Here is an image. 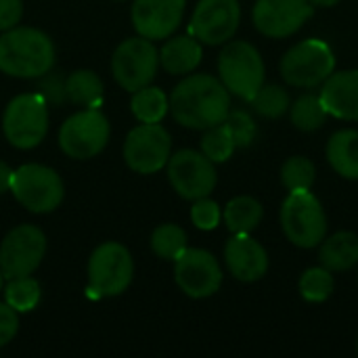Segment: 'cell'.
Segmentation results:
<instances>
[{
	"label": "cell",
	"instance_id": "cell-1",
	"mask_svg": "<svg viewBox=\"0 0 358 358\" xmlns=\"http://www.w3.org/2000/svg\"><path fill=\"white\" fill-rule=\"evenodd\" d=\"M174 120L191 130H208L224 122L231 111V92L210 73L187 76L170 94Z\"/></svg>",
	"mask_w": 358,
	"mask_h": 358
},
{
	"label": "cell",
	"instance_id": "cell-2",
	"mask_svg": "<svg viewBox=\"0 0 358 358\" xmlns=\"http://www.w3.org/2000/svg\"><path fill=\"white\" fill-rule=\"evenodd\" d=\"M55 65L52 40L34 27H13L0 36V71L13 78H40Z\"/></svg>",
	"mask_w": 358,
	"mask_h": 358
},
{
	"label": "cell",
	"instance_id": "cell-3",
	"mask_svg": "<svg viewBox=\"0 0 358 358\" xmlns=\"http://www.w3.org/2000/svg\"><path fill=\"white\" fill-rule=\"evenodd\" d=\"M281 229L289 243L302 250L319 248L327 237V216L319 197L310 191H289L281 206Z\"/></svg>",
	"mask_w": 358,
	"mask_h": 358
},
{
	"label": "cell",
	"instance_id": "cell-4",
	"mask_svg": "<svg viewBox=\"0 0 358 358\" xmlns=\"http://www.w3.org/2000/svg\"><path fill=\"white\" fill-rule=\"evenodd\" d=\"M279 71L289 86L313 90L336 71L334 48L321 38H306L283 55Z\"/></svg>",
	"mask_w": 358,
	"mask_h": 358
},
{
	"label": "cell",
	"instance_id": "cell-5",
	"mask_svg": "<svg viewBox=\"0 0 358 358\" xmlns=\"http://www.w3.org/2000/svg\"><path fill=\"white\" fill-rule=\"evenodd\" d=\"M218 73L231 94L250 103L264 84L266 69L260 50L252 42L233 40L224 44L218 57Z\"/></svg>",
	"mask_w": 358,
	"mask_h": 358
},
{
	"label": "cell",
	"instance_id": "cell-6",
	"mask_svg": "<svg viewBox=\"0 0 358 358\" xmlns=\"http://www.w3.org/2000/svg\"><path fill=\"white\" fill-rule=\"evenodd\" d=\"M6 141L17 149L38 147L48 132V103L40 92L15 96L2 115Z\"/></svg>",
	"mask_w": 358,
	"mask_h": 358
},
{
	"label": "cell",
	"instance_id": "cell-7",
	"mask_svg": "<svg viewBox=\"0 0 358 358\" xmlns=\"http://www.w3.org/2000/svg\"><path fill=\"white\" fill-rule=\"evenodd\" d=\"M132 277L134 262L122 243L107 241L92 252L88 260V292L96 298L124 294L132 283Z\"/></svg>",
	"mask_w": 358,
	"mask_h": 358
},
{
	"label": "cell",
	"instance_id": "cell-8",
	"mask_svg": "<svg viewBox=\"0 0 358 358\" xmlns=\"http://www.w3.org/2000/svg\"><path fill=\"white\" fill-rule=\"evenodd\" d=\"M10 191L15 199L34 214H46L61 206L65 189L61 176L46 166L25 164L13 172Z\"/></svg>",
	"mask_w": 358,
	"mask_h": 358
},
{
	"label": "cell",
	"instance_id": "cell-9",
	"mask_svg": "<svg viewBox=\"0 0 358 358\" xmlns=\"http://www.w3.org/2000/svg\"><path fill=\"white\" fill-rule=\"evenodd\" d=\"M159 67V52L149 38H128L124 40L111 59V71L117 84L128 90L136 92L143 86H149L155 78Z\"/></svg>",
	"mask_w": 358,
	"mask_h": 358
},
{
	"label": "cell",
	"instance_id": "cell-10",
	"mask_svg": "<svg viewBox=\"0 0 358 358\" xmlns=\"http://www.w3.org/2000/svg\"><path fill=\"white\" fill-rule=\"evenodd\" d=\"M109 132V122L99 109H84L63 122L59 145L71 159H90L105 149Z\"/></svg>",
	"mask_w": 358,
	"mask_h": 358
},
{
	"label": "cell",
	"instance_id": "cell-11",
	"mask_svg": "<svg viewBox=\"0 0 358 358\" xmlns=\"http://www.w3.org/2000/svg\"><path fill=\"white\" fill-rule=\"evenodd\" d=\"M168 178L172 189L189 201L208 197L218 182L214 162L201 151L182 149L168 159Z\"/></svg>",
	"mask_w": 358,
	"mask_h": 358
},
{
	"label": "cell",
	"instance_id": "cell-12",
	"mask_svg": "<svg viewBox=\"0 0 358 358\" xmlns=\"http://www.w3.org/2000/svg\"><path fill=\"white\" fill-rule=\"evenodd\" d=\"M172 151V138L164 126L157 124H141L132 128L124 141V159L130 170L138 174H155L159 172Z\"/></svg>",
	"mask_w": 358,
	"mask_h": 358
},
{
	"label": "cell",
	"instance_id": "cell-13",
	"mask_svg": "<svg viewBox=\"0 0 358 358\" xmlns=\"http://www.w3.org/2000/svg\"><path fill=\"white\" fill-rule=\"evenodd\" d=\"M46 252V237L34 224H21L13 229L0 243V271L4 279H17L31 275Z\"/></svg>",
	"mask_w": 358,
	"mask_h": 358
},
{
	"label": "cell",
	"instance_id": "cell-14",
	"mask_svg": "<svg viewBox=\"0 0 358 358\" xmlns=\"http://www.w3.org/2000/svg\"><path fill=\"white\" fill-rule=\"evenodd\" d=\"M239 21V0H199L191 17L189 31L201 44L218 46L227 44L235 36Z\"/></svg>",
	"mask_w": 358,
	"mask_h": 358
},
{
	"label": "cell",
	"instance_id": "cell-15",
	"mask_svg": "<svg viewBox=\"0 0 358 358\" xmlns=\"http://www.w3.org/2000/svg\"><path fill=\"white\" fill-rule=\"evenodd\" d=\"M174 262H176L174 266L176 285L189 298H195V300L210 298L220 289L222 268L210 252L187 248Z\"/></svg>",
	"mask_w": 358,
	"mask_h": 358
},
{
	"label": "cell",
	"instance_id": "cell-16",
	"mask_svg": "<svg viewBox=\"0 0 358 358\" xmlns=\"http://www.w3.org/2000/svg\"><path fill=\"white\" fill-rule=\"evenodd\" d=\"M308 0H256L252 8L254 27L266 38H289L313 17Z\"/></svg>",
	"mask_w": 358,
	"mask_h": 358
},
{
	"label": "cell",
	"instance_id": "cell-17",
	"mask_svg": "<svg viewBox=\"0 0 358 358\" xmlns=\"http://www.w3.org/2000/svg\"><path fill=\"white\" fill-rule=\"evenodd\" d=\"M187 0H134L132 23L138 36L164 40L176 31L182 21Z\"/></svg>",
	"mask_w": 358,
	"mask_h": 358
},
{
	"label": "cell",
	"instance_id": "cell-18",
	"mask_svg": "<svg viewBox=\"0 0 358 358\" xmlns=\"http://www.w3.org/2000/svg\"><path fill=\"white\" fill-rule=\"evenodd\" d=\"M224 262L229 273L243 283L260 281L268 271V254L250 233H233L224 245Z\"/></svg>",
	"mask_w": 358,
	"mask_h": 358
},
{
	"label": "cell",
	"instance_id": "cell-19",
	"mask_svg": "<svg viewBox=\"0 0 358 358\" xmlns=\"http://www.w3.org/2000/svg\"><path fill=\"white\" fill-rule=\"evenodd\" d=\"M321 101L329 115L358 122V69L334 71L321 84Z\"/></svg>",
	"mask_w": 358,
	"mask_h": 358
},
{
	"label": "cell",
	"instance_id": "cell-20",
	"mask_svg": "<svg viewBox=\"0 0 358 358\" xmlns=\"http://www.w3.org/2000/svg\"><path fill=\"white\" fill-rule=\"evenodd\" d=\"M319 262L331 273H344L358 264V235L352 231H340L325 237L319 245Z\"/></svg>",
	"mask_w": 358,
	"mask_h": 358
},
{
	"label": "cell",
	"instance_id": "cell-21",
	"mask_svg": "<svg viewBox=\"0 0 358 358\" xmlns=\"http://www.w3.org/2000/svg\"><path fill=\"white\" fill-rule=\"evenodd\" d=\"M201 42L195 36H176L159 50V63L172 76L191 73L201 63Z\"/></svg>",
	"mask_w": 358,
	"mask_h": 358
},
{
	"label": "cell",
	"instance_id": "cell-22",
	"mask_svg": "<svg viewBox=\"0 0 358 358\" xmlns=\"http://www.w3.org/2000/svg\"><path fill=\"white\" fill-rule=\"evenodd\" d=\"M327 162L336 174L348 180H358V130L344 128L327 141Z\"/></svg>",
	"mask_w": 358,
	"mask_h": 358
},
{
	"label": "cell",
	"instance_id": "cell-23",
	"mask_svg": "<svg viewBox=\"0 0 358 358\" xmlns=\"http://www.w3.org/2000/svg\"><path fill=\"white\" fill-rule=\"evenodd\" d=\"M222 218H224V224L229 227L231 233H252L262 222L264 208L256 197L239 195L227 203Z\"/></svg>",
	"mask_w": 358,
	"mask_h": 358
},
{
	"label": "cell",
	"instance_id": "cell-24",
	"mask_svg": "<svg viewBox=\"0 0 358 358\" xmlns=\"http://www.w3.org/2000/svg\"><path fill=\"white\" fill-rule=\"evenodd\" d=\"M65 96L76 105H86L88 109H96L103 99V82L90 69H78L65 80Z\"/></svg>",
	"mask_w": 358,
	"mask_h": 358
},
{
	"label": "cell",
	"instance_id": "cell-25",
	"mask_svg": "<svg viewBox=\"0 0 358 358\" xmlns=\"http://www.w3.org/2000/svg\"><path fill=\"white\" fill-rule=\"evenodd\" d=\"M289 117L292 124L302 132H315L325 126L329 113L321 101V94L304 92L289 105Z\"/></svg>",
	"mask_w": 358,
	"mask_h": 358
},
{
	"label": "cell",
	"instance_id": "cell-26",
	"mask_svg": "<svg viewBox=\"0 0 358 358\" xmlns=\"http://www.w3.org/2000/svg\"><path fill=\"white\" fill-rule=\"evenodd\" d=\"M130 109L141 124H157L166 117L170 109V101L162 88L143 86L134 92Z\"/></svg>",
	"mask_w": 358,
	"mask_h": 358
},
{
	"label": "cell",
	"instance_id": "cell-27",
	"mask_svg": "<svg viewBox=\"0 0 358 358\" xmlns=\"http://www.w3.org/2000/svg\"><path fill=\"white\" fill-rule=\"evenodd\" d=\"M254 111L260 113L262 117L268 120H277L281 115H285L289 111L292 105V96L287 92L285 86L279 84H262L260 90L254 94V99L250 101Z\"/></svg>",
	"mask_w": 358,
	"mask_h": 358
},
{
	"label": "cell",
	"instance_id": "cell-28",
	"mask_svg": "<svg viewBox=\"0 0 358 358\" xmlns=\"http://www.w3.org/2000/svg\"><path fill=\"white\" fill-rule=\"evenodd\" d=\"M151 250L162 260H176L187 250V233L178 224H159L151 233Z\"/></svg>",
	"mask_w": 358,
	"mask_h": 358
},
{
	"label": "cell",
	"instance_id": "cell-29",
	"mask_svg": "<svg viewBox=\"0 0 358 358\" xmlns=\"http://www.w3.org/2000/svg\"><path fill=\"white\" fill-rule=\"evenodd\" d=\"M298 287H300V296L306 302L321 304V302L329 300L334 289H336L334 273L327 271L325 266H313V268L304 271V275L300 277Z\"/></svg>",
	"mask_w": 358,
	"mask_h": 358
},
{
	"label": "cell",
	"instance_id": "cell-30",
	"mask_svg": "<svg viewBox=\"0 0 358 358\" xmlns=\"http://www.w3.org/2000/svg\"><path fill=\"white\" fill-rule=\"evenodd\" d=\"M317 180V168L313 159L304 155L287 157L281 166V182L287 191H304L313 189Z\"/></svg>",
	"mask_w": 358,
	"mask_h": 358
},
{
	"label": "cell",
	"instance_id": "cell-31",
	"mask_svg": "<svg viewBox=\"0 0 358 358\" xmlns=\"http://www.w3.org/2000/svg\"><path fill=\"white\" fill-rule=\"evenodd\" d=\"M4 302L15 308L17 313H29L38 306L40 302V285L36 279L27 277H17L10 279V283L4 289Z\"/></svg>",
	"mask_w": 358,
	"mask_h": 358
},
{
	"label": "cell",
	"instance_id": "cell-32",
	"mask_svg": "<svg viewBox=\"0 0 358 358\" xmlns=\"http://www.w3.org/2000/svg\"><path fill=\"white\" fill-rule=\"evenodd\" d=\"M235 149H237V145L233 141V134L224 126V122L218 124V126L208 128L206 134H203V138H201V153L206 157H210L214 164L227 162L233 155Z\"/></svg>",
	"mask_w": 358,
	"mask_h": 358
},
{
	"label": "cell",
	"instance_id": "cell-33",
	"mask_svg": "<svg viewBox=\"0 0 358 358\" xmlns=\"http://www.w3.org/2000/svg\"><path fill=\"white\" fill-rule=\"evenodd\" d=\"M224 126L233 134V141L237 147H248L256 138V122L248 111H241V109L229 111V115L224 117Z\"/></svg>",
	"mask_w": 358,
	"mask_h": 358
},
{
	"label": "cell",
	"instance_id": "cell-34",
	"mask_svg": "<svg viewBox=\"0 0 358 358\" xmlns=\"http://www.w3.org/2000/svg\"><path fill=\"white\" fill-rule=\"evenodd\" d=\"M191 220L201 231H214L220 224V220H222L220 206L216 201L208 199V197L195 199V203L191 208Z\"/></svg>",
	"mask_w": 358,
	"mask_h": 358
},
{
	"label": "cell",
	"instance_id": "cell-35",
	"mask_svg": "<svg viewBox=\"0 0 358 358\" xmlns=\"http://www.w3.org/2000/svg\"><path fill=\"white\" fill-rule=\"evenodd\" d=\"M19 331V317L17 310L10 308L6 302L0 304V348L6 346Z\"/></svg>",
	"mask_w": 358,
	"mask_h": 358
},
{
	"label": "cell",
	"instance_id": "cell-36",
	"mask_svg": "<svg viewBox=\"0 0 358 358\" xmlns=\"http://www.w3.org/2000/svg\"><path fill=\"white\" fill-rule=\"evenodd\" d=\"M40 94L44 96L46 103H48V101H50L52 105L63 103V99H67V96H65V80H63L61 76H57V73H52V76L46 73V78H44L42 84H40Z\"/></svg>",
	"mask_w": 358,
	"mask_h": 358
},
{
	"label": "cell",
	"instance_id": "cell-37",
	"mask_svg": "<svg viewBox=\"0 0 358 358\" xmlns=\"http://www.w3.org/2000/svg\"><path fill=\"white\" fill-rule=\"evenodd\" d=\"M23 15V2L21 0H0V31L17 27Z\"/></svg>",
	"mask_w": 358,
	"mask_h": 358
},
{
	"label": "cell",
	"instance_id": "cell-38",
	"mask_svg": "<svg viewBox=\"0 0 358 358\" xmlns=\"http://www.w3.org/2000/svg\"><path fill=\"white\" fill-rule=\"evenodd\" d=\"M10 180H13V170L4 162H0V195L10 191Z\"/></svg>",
	"mask_w": 358,
	"mask_h": 358
},
{
	"label": "cell",
	"instance_id": "cell-39",
	"mask_svg": "<svg viewBox=\"0 0 358 358\" xmlns=\"http://www.w3.org/2000/svg\"><path fill=\"white\" fill-rule=\"evenodd\" d=\"M315 8H331V6H338L342 0H308Z\"/></svg>",
	"mask_w": 358,
	"mask_h": 358
},
{
	"label": "cell",
	"instance_id": "cell-40",
	"mask_svg": "<svg viewBox=\"0 0 358 358\" xmlns=\"http://www.w3.org/2000/svg\"><path fill=\"white\" fill-rule=\"evenodd\" d=\"M2 279H4V275H2V271H0V292H2Z\"/></svg>",
	"mask_w": 358,
	"mask_h": 358
},
{
	"label": "cell",
	"instance_id": "cell-41",
	"mask_svg": "<svg viewBox=\"0 0 358 358\" xmlns=\"http://www.w3.org/2000/svg\"><path fill=\"white\" fill-rule=\"evenodd\" d=\"M357 355H358V340H357Z\"/></svg>",
	"mask_w": 358,
	"mask_h": 358
}]
</instances>
